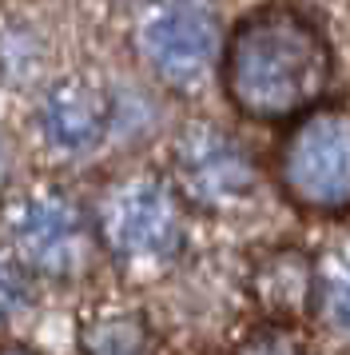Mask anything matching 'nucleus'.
<instances>
[{
  "label": "nucleus",
  "instance_id": "f257e3e1",
  "mask_svg": "<svg viewBox=\"0 0 350 355\" xmlns=\"http://www.w3.org/2000/svg\"><path fill=\"white\" fill-rule=\"evenodd\" d=\"M219 88L243 120L291 124L331 96V36L295 0L259 4L223 36Z\"/></svg>",
  "mask_w": 350,
  "mask_h": 355
},
{
  "label": "nucleus",
  "instance_id": "f03ea898",
  "mask_svg": "<svg viewBox=\"0 0 350 355\" xmlns=\"http://www.w3.org/2000/svg\"><path fill=\"white\" fill-rule=\"evenodd\" d=\"M88 208L100 256L127 284H156L183 259L191 211L172 180L156 168L111 176Z\"/></svg>",
  "mask_w": 350,
  "mask_h": 355
},
{
  "label": "nucleus",
  "instance_id": "7ed1b4c3",
  "mask_svg": "<svg viewBox=\"0 0 350 355\" xmlns=\"http://www.w3.org/2000/svg\"><path fill=\"white\" fill-rule=\"evenodd\" d=\"M4 248L40 284H80L100 268L92 208L60 180H28L4 196Z\"/></svg>",
  "mask_w": 350,
  "mask_h": 355
},
{
  "label": "nucleus",
  "instance_id": "20e7f679",
  "mask_svg": "<svg viewBox=\"0 0 350 355\" xmlns=\"http://www.w3.org/2000/svg\"><path fill=\"white\" fill-rule=\"evenodd\" d=\"M223 36L219 0H140L127 44L143 76L172 96L195 100L219 84Z\"/></svg>",
  "mask_w": 350,
  "mask_h": 355
},
{
  "label": "nucleus",
  "instance_id": "39448f33",
  "mask_svg": "<svg viewBox=\"0 0 350 355\" xmlns=\"http://www.w3.org/2000/svg\"><path fill=\"white\" fill-rule=\"evenodd\" d=\"M275 148V184L306 216H347L350 211V108L318 104L299 120L283 124Z\"/></svg>",
  "mask_w": 350,
  "mask_h": 355
},
{
  "label": "nucleus",
  "instance_id": "423d86ee",
  "mask_svg": "<svg viewBox=\"0 0 350 355\" xmlns=\"http://www.w3.org/2000/svg\"><path fill=\"white\" fill-rule=\"evenodd\" d=\"M163 176L172 180L187 211H203V216H231L247 208L263 184L259 160L247 140L203 116L183 120L175 128Z\"/></svg>",
  "mask_w": 350,
  "mask_h": 355
},
{
  "label": "nucleus",
  "instance_id": "0eeeda50",
  "mask_svg": "<svg viewBox=\"0 0 350 355\" xmlns=\"http://www.w3.org/2000/svg\"><path fill=\"white\" fill-rule=\"evenodd\" d=\"M116 128V96L95 72H68L48 84L36 108L32 132L48 160L84 164L108 144Z\"/></svg>",
  "mask_w": 350,
  "mask_h": 355
},
{
  "label": "nucleus",
  "instance_id": "6e6552de",
  "mask_svg": "<svg viewBox=\"0 0 350 355\" xmlns=\"http://www.w3.org/2000/svg\"><path fill=\"white\" fill-rule=\"evenodd\" d=\"M251 295L270 323L295 327L318 304V263L302 248H270L251 268Z\"/></svg>",
  "mask_w": 350,
  "mask_h": 355
},
{
  "label": "nucleus",
  "instance_id": "1a4fd4ad",
  "mask_svg": "<svg viewBox=\"0 0 350 355\" xmlns=\"http://www.w3.org/2000/svg\"><path fill=\"white\" fill-rule=\"evenodd\" d=\"M80 355H156L151 323L140 311H100L80 323Z\"/></svg>",
  "mask_w": 350,
  "mask_h": 355
},
{
  "label": "nucleus",
  "instance_id": "9d476101",
  "mask_svg": "<svg viewBox=\"0 0 350 355\" xmlns=\"http://www.w3.org/2000/svg\"><path fill=\"white\" fill-rule=\"evenodd\" d=\"M32 300H36V279H32V275L20 268V259L0 243V327L20 320L32 307Z\"/></svg>",
  "mask_w": 350,
  "mask_h": 355
},
{
  "label": "nucleus",
  "instance_id": "9b49d317",
  "mask_svg": "<svg viewBox=\"0 0 350 355\" xmlns=\"http://www.w3.org/2000/svg\"><path fill=\"white\" fill-rule=\"evenodd\" d=\"M318 295H322V307H326V320L334 323V331L350 336V248L338 252L334 272L326 279L318 275Z\"/></svg>",
  "mask_w": 350,
  "mask_h": 355
},
{
  "label": "nucleus",
  "instance_id": "f8f14e48",
  "mask_svg": "<svg viewBox=\"0 0 350 355\" xmlns=\"http://www.w3.org/2000/svg\"><path fill=\"white\" fill-rule=\"evenodd\" d=\"M235 355H306V347L286 323H267L243 339Z\"/></svg>",
  "mask_w": 350,
  "mask_h": 355
},
{
  "label": "nucleus",
  "instance_id": "ddd939ff",
  "mask_svg": "<svg viewBox=\"0 0 350 355\" xmlns=\"http://www.w3.org/2000/svg\"><path fill=\"white\" fill-rule=\"evenodd\" d=\"M0 355H40V352H32L24 343H0Z\"/></svg>",
  "mask_w": 350,
  "mask_h": 355
},
{
  "label": "nucleus",
  "instance_id": "4468645a",
  "mask_svg": "<svg viewBox=\"0 0 350 355\" xmlns=\"http://www.w3.org/2000/svg\"><path fill=\"white\" fill-rule=\"evenodd\" d=\"M111 4H140V0H111Z\"/></svg>",
  "mask_w": 350,
  "mask_h": 355
}]
</instances>
